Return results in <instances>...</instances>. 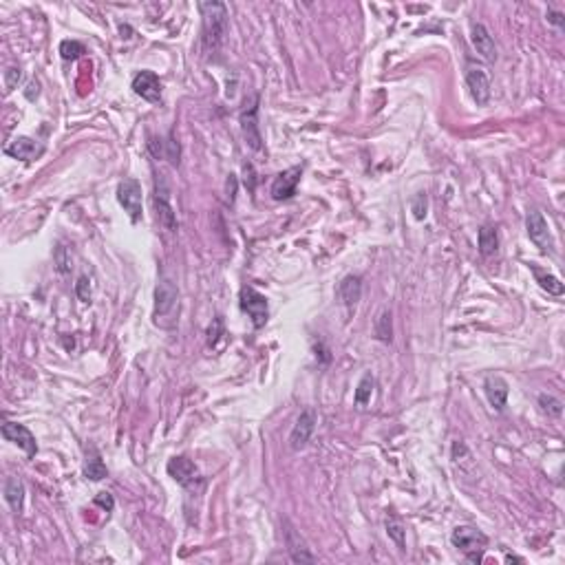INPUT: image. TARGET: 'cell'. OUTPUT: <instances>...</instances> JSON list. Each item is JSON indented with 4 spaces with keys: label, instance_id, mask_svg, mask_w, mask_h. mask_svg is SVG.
I'll use <instances>...</instances> for the list:
<instances>
[{
    "label": "cell",
    "instance_id": "1",
    "mask_svg": "<svg viewBox=\"0 0 565 565\" xmlns=\"http://www.w3.org/2000/svg\"><path fill=\"white\" fill-rule=\"evenodd\" d=\"M204 18V31H202V45L208 56L216 53L223 47L228 35V7L223 3H202L199 5Z\"/></svg>",
    "mask_w": 565,
    "mask_h": 565
},
{
    "label": "cell",
    "instance_id": "2",
    "mask_svg": "<svg viewBox=\"0 0 565 565\" xmlns=\"http://www.w3.org/2000/svg\"><path fill=\"white\" fill-rule=\"evenodd\" d=\"M453 545L458 548L470 563H482L488 545V537L477 530L475 525H458L450 535Z\"/></svg>",
    "mask_w": 565,
    "mask_h": 565
},
{
    "label": "cell",
    "instance_id": "3",
    "mask_svg": "<svg viewBox=\"0 0 565 565\" xmlns=\"http://www.w3.org/2000/svg\"><path fill=\"white\" fill-rule=\"evenodd\" d=\"M259 98L252 95L245 100L243 108H241V129H243V137L247 141V146L252 151H261L263 148V137L259 131Z\"/></svg>",
    "mask_w": 565,
    "mask_h": 565
},
{
    "label": "cell",
    "instance_id": "4",
    "mask_svg": "<svg viewBox=\"0 0 565 565\" xmlns=\"http://www.w3.org/2000/svg\"><path fill=\"white\" fill-rule=\"evenodd\" d=\"M239 305L252 318V325L257 327V330H261V327L267 322V298L263 294H259L257 289L243 287L241 294H239Z\"/></svg>",
    "mask_w": 565,
    "mask_h": 565
},
{
    "label": "cell",
    "instance_id": "5",
    "mask_svg": "<svg viewBox=\"0 0 565 565\" xmlns=\"http://www.w3.org/2000/svg\"><path fill=\"white\" fill-rule=\"evenodd\" d=\"M117 202L124 208V212H129L131 221L137 223L141 219V186L137 179H124L117 186Z\"/></svg>",
    "mask_w": 565,
    "mask_h": 565
},
{
    "label": "cell",
    "instance_id": "6",
    "mask_svg": "<svg viewBox=\"0 0 565 565\" xmlns=\"http://www.w3.org/2000/svg\"><path fill=\"white\" fill-rule=\"evenodd\" d=\"M525 230H528V236H530V241L541 252H552V247H554L552 234H550L548 221H545V216L539 210H530V212H528V216H525Z\"/></svg>",
    "mask_w": 565,
    "mask_h": 565
},
{
    "label": "cell",
    "instance_id": "7",
    "mask_svg": "<svg viewBox=\"0 0 565 565\" xmlns=\"http://www.w3.org/2000/svg\"><path fill=\"white\" fill-rule=\"evenodd\" d=\"M316 422H318V415H316L314 409H305L298 415L294 429H291V433H289V446H291V450H301V448L307 446V442L312 440V435L316 431Z\"/></svg>",
    "mask_w": 565,
    "mask_h": 565
},
{
    "label": "cell",
    "instance_id": "8",
    "mask_svg": "<svg viewBox=\"0 0 565 565\" xmlns=\"http://www.w3.org/2000/svg\"><path fill=\"white\" fill-rule=\"evenodd\" d=\"M177 298H179V291L175 283L170 279H161L155 287V320L157 322L159 318L173 316V312L177 309Z\"/></svg>",
    "mask_w": 565,
    "mask_h": 565
},
{
    "label": "cell",
    "instance_id": "9",
    "mask_svg": "<svg viewBox=\"0 0 565 565\" xmlns=\"http://www.w3.org/2000/svg\"><path fill=\"white\" fill-rule=\"evenodd\" d=\"M3 437L7 442L16 444L18 448H23L27 453V458H33L38 453V444H35V437L31 435V431L25 424L18 422H5L3 424Z\"/></svg>",
    "mask_w": 565,
    "mask_h": 565
},
{
    "label": "cell",
    "instance_id": "10",
    "mask_svg": "<svg viewBox=\"0 0 565 565\" xmlns=\"http://www.w3.org/2000/svg\"><path fill=\"white\" fill-rule=\"evenodd\" d=\"M466 84L472 100L477 102V106H486L490 100V80L488 73L482 66H468L466 69Z\"/></svg>",
    "mask_w": 565,
    "mask_h": 565
},
{
    "label": "cell",
    "instance_id": "11",
    "mask_svg": "<svg viewBox=\"0 0 565 565\" xmlns=\"http://www.w3.org/2000/svg\"><path fill=\"white\" fill-rule=\"evenodd\" d=\"M301 175H303V168L301 166L283 170L274 179V184H272V197H274L276 202H287V199L294 197L296 194V186H298V181H301Z\"/></svg>",
    "mask_w": 565,
    "mask_h": 565
},
{
    "label": "cell",
    "instance_id": "12",
    "mask_svg": "<svg viewBox=\"0 0 565 565\" xmlns=\"http://www.w3.org/2000/svg\"><path fill=\"white\" fill-rule=\"evenodd\" d=\"M133 91L146 102H159L161 100V82L157 78V73L139 71L133 78Z\"/></svg>",
    "mask_w": 565,
    "mask_h": 565
},
{
    "label": "cell",
    "instance_id": "13",
    "mask_svg": "<svg viewBox=\"0 0 565 565\" xmlns=\"http://www.w3.org/2000/svg\"><path fill=\"white\" fill-rule=\"evenodd\" d=\"M166 468H168V475L177 484L184 486V488H190L199 479V470H197L194 462L188 460V458H184V455H179V458H173Z\"/></svg>",
    "mask_w": 565,
    "mask_h": 565
},
{
    "label": "cell",
    "instance_id": "14",
    "mask_svg": "<svg viewBox=\"0 0 565 565\" xmlns=\"http://www.w3.org/2000/svg\"><path fill=\"white\" fill-rule=\"evenodd\" d=\"M470 40H472V47L477 49V53L484 60H488V62L497 60L495 40H493V35H490V31L482 23H472L470 25Z\"/></svg>",
    "mask_w": 565,
    "mask_h": 565
},
{
    "label": "cell",
    "instance_id": "15",
    "mask_svg": "<svg viewBox=\"0 0 565 565\" xmlns=\"http://www.w3.org/2000/svg\"><path fill=\"white\" fill-rule=\"evenodd\" d=\"M285 543H287L289 557H291V561H294V563H316V557L309 552L303 537L287 521H285Z\"/></svg>",
    "mask_w": 565,
    "mask_h": 565
},
{
    "label": "cell",
    "instance_id": "16",
    "mask_svg": "<svg viewBox=\"0 0 565 565\" xmlns=\"http://www.w3.org/2000/svg\"><path fill=\"white\" fill-rule=\"evenodd\" d=\"M484 391H486V397L490 407L495 411H503L506 409V402H508V382L501 378V375H488L484 380Z\"/></svg>",
    "mask_w": 565,
    "mask_h": 565
},
{
    "label": "cell",
    "instance_id": "17",
    "mask_svg": "<svg viewBox=\"0 0 565 565\" xmlns=\"http://www.w3.org/2000/svg\"><path fill=\"white\" fill-rule=\"evenodd\" d=\"M153 206H155V212H157V221L163 230L168 232H175L177 230V219H175V212H173V206L168 202V190H155L153 194Z\"/></svg>",
    "mask_w": 565,
    "mask_h": 565
},
{
    "label": "cell",
    "instance_id": "18",
    "mask_svg": "<svg viewBox=\"0 0 565 565\" xmlns=\"http://www.w3.org/2000/svg\"><path fill=\"white\" fill-rule=\"evenodd\" d=\"M362 296V279L358 274L344 276L338 283V298L344 307H354Z\"/></svg>",
    "mask_w": 565,
    "mask_h": 565
},
{
    "label": "cell",
    "instance_id": "19",
    "mask_svg": "<svg viewBox=\"0 0 565 565\" xmlns=\"http://www.w3.org/2000/svg\"><path fill=\"white\" fill-rule=\"evenodd\" d=\"M5 153L11 155V157H16V159L31 161V159H35V157H38V155L42 153V148H40V146L35 144L33 139H29V137H18L16 141H11V144L7 146Z\"/></svg>",
    "mask_w": 565,
    "mask_h": 565
},
{
    "label": "cell",
    "instance_id": "20",
    "mask_svg": "<svg viewBox=\"0 0 565 565\" xmlns=\"http://www.w3.org/2000/svg\"><path fill=\"white\" fill-rule=\"evenodd\" d=\"M5 501L13 513H23V503H25V486L18 477H7L5 479Z\"/></svg>",
    "mask_w": 565,
    "mask_h": 565
},
{
    "label": "cell",
    "instance_id": "21",
    "mask_svg": "<svg viewBox=\"0 0 565 565\" xmlns=\"http://www.w3.org/2000/svg\"><path fill=\"white\" fill-rule=\"evenodd\" d=\"M499 250V236L493 226H482L479 228V252L482 257H493Z\"/></svg>",
    "mask_w": 565,
    "mask_h": 565
},
{
    "label": "cell",
    "instance_id": "22",
    "mask_svg": "<svg viewBox=\"0 0 565 565\" xmlns=\"http://www.w3.org/2000/svg\"><path fill=\"white\" fill-rule=\"evenodd\" d=\"M84 475L93 482H100L108 475V470L100 458V453L95 448H91V455H86V466H84Z\"/></svg>",
    "mask_w": 565,
    "mask_h": 565
},
{
    "label": "cell",
    "instance_id": "23",
    "mask_svg": "<svg viewBox=\"0 0 565 565\" xmlns=\"http://www.w3.org/2000/svg\"><path fill=\"white\" fill-rule=\"evenodd\" d=\"M373 387H375V380L371 373H367L362 380H360V385L356 389V395H354V402L356 407H367L371 402V395H373Z\"/></svg>",
    "mask_w": 565,
    "mask_h": 565
},
{
    "label": "cell",
    "instance_id": "24",
    "mask_svg": "<svg viewBox=\"0 0 565 565\" xmlns=\"http://www.w3.org/2000/svg\"><path fill=\"white\" fill-rule=\"evenodd\" d=\"M385 525H387V535H389V539H393L395 541V545L400 550H404V539H407V530H404V523L400 521L397 517H387V521H385Z\"/></svg>",
    "mask_w": 565,
    "mask_h": 565
},
{
    "label": "cell",
    "instance_id": "25",
    "mask_svg": "<svg viewBox=\"0 0 565 565\" xmlns=\"http://www.w3.org/2000/svg\"><path fill=\"white\" fill-rule=\"evenodd\" d=\"M373 332H375V338L380 342H391L393 338V327H391V314L387 312H380V316L375 318V327H373Z\"/></svg>",
    "mask_w": 565,
    "mask_h": 565
},
{
    "label": "cell",
    "instance_id": "26",
    "mask_svg": "<svg viewBox=\"0 0 565 565\" xmlns=\"http://www.w3.org/2000/svg\"><path fill=\"white\" fill-rule=\"evenodd\" d=\"M532 272H535V276H537V283L548 291V294H554V296H561L563 294V283L557 279V276H552V274H541V272L537 269V267H532Z\"/></svg>",
    "mask_w": 565,
    "mask_h": 565
},
{
    "label": "cell",
    "instance_id": "27",
    "mask_svg": "<svg viewBox=\"0 0 565 565\" xmlns=\"http://www.w3.org/2000/svg\"><path fill=\"white\" fill-rule=\"evenodd\" d=\"M53 263H56V269L60 272V274H69L71 272V252L66 245H58L56 252H53Z\"/></svg>",
    "mask_w": 565,
    "mask_h": 565
},
{
    "label": "cell",
    "instance_id": "28",
    "mask_svg": "<svg viewBox=\"0 0 565 565\" xmlns=\"http://www.w3.org/2000/svg\"><path fill=\"white\" fill-rule=\"evenodd\" d=\"M539 404H541V409L548 413V415H554V417H559L561 413H563V402L559 397H554V395H550V393H541L539 395Z\"/></svg>",
    "mask_w": 565,
    "mask_h": 565
},
{
    "label": "cell",
    "instance_id": "29",
    "mask_svg": "<svg viewBox=\"0 0 565 565\" xmlns=\"http://www.w3.org/2000/svg\"><path fill=\"white\" fill-rule=\"evenodd\" d=\"M84 53V45H80V42H76V40H64L62 45H60V56L64 58V60H78L80 56Z\"/></svg>",
    "mask_w": 565,
    "mask_h": 565
},
{
    "label": "cell",
    "instance_id": "30",
    "mask_svg": "<svg viewBox=\"0 0 565 565\" xmlns=\"http://www.w3.org/2000/svg\"><path fill=\"white\" fill-rule=\"evenodd\" d=\"M76 294L82 303H91V296H93V291H91V281L88 276H80L78 283H76Z\"/></svg>",
    "mask_w": 565,
    "mask_h": 565
},
{
    "label": "cell",
    "instance_id": "31",
    "mask_svg": "<svg viewBox=\"0 0 565 565\" xmlns=\"http://www.w3.org/2000/svg\"><path fill=\"white\" fill-rule=\"evenodd\" d=\"M411 210H413V216L417 219V221H422V219L426 216V194L424 192L415 194L413 204H411Z\"/></svg>",
    "mask_w": 565,
    "mask_h": 565
},
{
    "label": "cell",
    "instance_id": "32",
    "mask_svg": "<svg viewBox=\"0 0 565 565\" xmlns=\"http://www.w3.org/2000/svg\"><path fill=\"white\" fill-rule=\"evenodd\" d=\"M21 78H23V73H21V69H18V66H9L5 71V91H7V93H11V91L16 88V84L21 82Z\"/></svg>",
    "mask_w": 565,
    "mask_h": 565
},
{
    "label": "cell",
    "instance_id": "33",
    "mask_svg": "<svg viewBox=\"0 0 565 565\" xmlns=\"http://www.w3.org/2000/svg\"><path fill=\"white\" fill-rule=\"evenodd\" d=\"M95 503H98V506H102V508L106 510V513H111V510H113V506H115L113 497H111V495H108V493H100V495L95 497Z\"/></svg>",
    "mask_w": 565,
    "mask_h": 565
},
{
    "label": "cell",
    "instance_id": "34",
    "mask_svg": "<svg viewBox=\"0 0 565 565\" xmlns=\"http://www.w3.org/2000/svg\"><path fill=\"white\" fill-rule=\"evenodd\" d=\"M548 21L552 25H557L559 29H563V13L561 11H548Z\"/></svg>",
    "mask_w": 565,
    "mask_h": 565
},
{
    "label": "cell",
    "instance_id": "35",
    "mask_svg": "<svg viewBox=\"0 0 565 565\" xmlns=\"http://www.w3.org/2000/svg\"><path fill=\"white\" fill-rule=\"evenodd\" d=\"M214 327H216V330H219V327H221V320H219V318H216V320H214ZM219 332H221V330H219ZM208 334H216V332H212V330H210ZM216 338H219V336H210V344H214V342H216Z\"/></svg>",
    "mask_w": 565,
    "mask_h": 565
},
{
    "label": "cell",
    "instance_id": "36",
    "mask_svg": "<svg viewBox=\"0 0 565 565\" xmlns=\"http://www.w3.org/2000/svg\"><path fill=\"white\" fill-rule=\"evenodd\" d=\"M506 561H508V563H513V561H517V563H523V559H519V557H510V554L506 557Z\"/></svg>",
    "mask_w": 565,
    "mask_h": 565
}]
</instances>
